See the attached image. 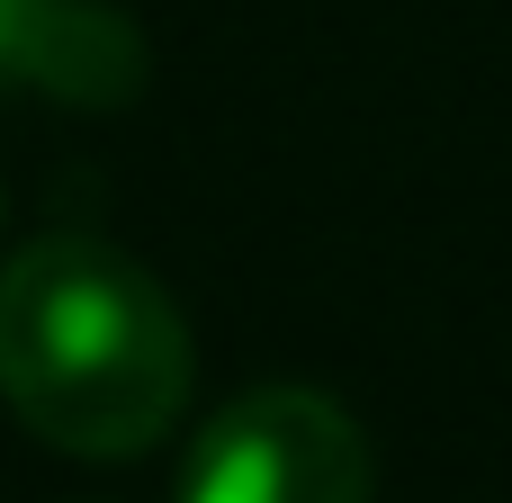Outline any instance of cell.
Here are the masks:
<instances>
[{"label":"cell","mask_w":512,"mask_h":503,"mask_svg":"<svg viewBox=\"0 0 512 503\" xmlns=\"http://www.w3.org/2000/svg\"><path fill=\"white\" fill-rule=\"evenodd\" d=\"M0 81L63 108H126L144 90V36L108 0H0Z\"/></svg>","instance_id":"3957f363"},{"label":"cell","mask_w":512,"mask_h":503,"mask_svg":"<svg viewBox=\"0 0 512 503\" xmlns=\"http://www.w3.org/2000/svg\"><path fill=\"white\" fill-rule=\"evenodd\" d=\"M0 99H9V81H0Z\"/></svg>","instance_id":"277c9868"},{"label":"cell","mask_w":512,"mask_h":503,"mask_svg":"<svg viewBox=\"0 0 512 503\" xmlns=\"http://www.w3.org/2000/svg\"><path fill=\"white\" fill-rule=\"evenodd\" d=\"M198 387L171 288L99 234H36L0 261V405L72 459H144Z\"/></svg>","instance_id":"6da1fadb"},{"label":"cell","mask_w":512,"mask_h":503,"mask_svg":"<svg viewBox=\"0 0 512 503\" xmlns=\"http://www.w3.org/2000/svg\"><path fill=\"white\" fill-rule=\"evenodd\" d=\"M378 459L351 405L324 387H243L216 405L180 459L171 503H369Z\"/></svg>","instance_id":"7a4b0ae2"}]
</instances>
